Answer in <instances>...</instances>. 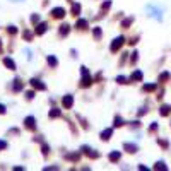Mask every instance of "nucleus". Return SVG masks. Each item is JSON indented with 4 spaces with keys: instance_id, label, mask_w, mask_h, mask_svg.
I'll use <instances>...</instances> for the list:
<instances>
[{
    "instance_id": "f257e3e1",
    "label": "nucleus",
    "mask_w": 171,
    "mask_h": 171,
    "mask_svg": "<svg viewBox=\"0 0 171 171\" xmlns=\"http://www.w3.org/2000/svg\"><path fill=\"white\" fill-rule=\"evenodd\" d=\"M147 10H149V12H150V15H152V17H156L157 21H161V19H163V15H161V10L154 9L152 5H149V7H147Z\"/></svg>"
},
{
    "instance_id": "f03ea898",
    "label": "nucleus",
    "mask_w": 171,
    "mask_h": 171,
    "mask_svg": "<svg viewBox=\"0 0 171 171\" xmlns=\"http://www.w3.org/2000/svg\"><path fill=\"white\" fill-rule=\"evenodd\" d=\"M123 41H125V40H123L122 36H120V38H115L113 45H111V51H118V48H120V46L123 45Z\"/></svg>"
},
{
    "instance_id": "7ed1b4c3",
    "label": "nucleus",
    "mask_w": 171,
    "mask_h": 171,
    "mask_svg": "<svg viewBox=\"0 0 171 171\" xmlns=\"http://www.w3.org/2000/svg\"><path fill=\"white\" fill-rule=\"evenodd\" d=\"M51 14H53V17L60 19V17H63V15H65V10H63L62 7H57V9H53V10H51Z\"/></svg>"
},
{
    "instance_id": "20e7f679",
    "label": "nucleus",
    "mask_w": 171,
    "mask_h": 171,
    "mask_svg": "<svg viewBox=\"0 0 171 171\" xmlns=\"http://www.w3.org/2000/svg\"><path fill=\"white\" fill-rule=\"evenodd\" d=\"M31 84H33V87L40 89V91H45V89H46V86L41 84V81H38V79H31Z\"/></svg>"
},
{
    "instance_id": "39448f33",
    "label": "nucleus",
    "mask_w": 171,
    "mask_h": 171,
    "mask_svg": "<svg viewBox=\"0 0 171 171\" xmlns=\"http://www.w3.org/2000/svg\"><path fill=\"white\" fill-rule=\"evenodd\" d=\"M72 103H74V99H72V96H70V94L63 98V106H65V108H70V106H72Z\"/></svg>"
},
{
    "instance_id": "423d86ee",
    "label": "nucleus",
    "mask_w": 171,
    "mask_h": 171,
    "mask_svg": "<svg viewBox=\"0 0 171 171\" xmlns=\"http://www.w3.org/2000/svg\"><path fill=\"white\" fill-rule=\"evenodd\" d=\"M4 63H5V67H9L10 70H15V63H14V60H10V58H4Z\"/></svg>"
},
{
    "instance_id": "0eeeda50",
    "label": "nucleus",
    "mask_w": 171,
    "mask_h": 171,
    "mask_svg": "<svg viewBox=\"0 0 171 171\" xmlns=\"http://www.w3.org/2000/svg\"><path fill=\"white\" fill-rule=\"evenodd\" d=\"M123 149H127L128 152H137V145H134V144H123Z\"/></svg>"
},
{
    "instance_id": "6e6552de",
    "label": "nucleus",
    "mask_w": 171,
    "mask_h": 171,
    "mask_svg": "<svg viewBox=\"0 0 171 171\" xmlns=\"http://www.w3.org/2000/svg\"><path fill=\"white\" fill-rule=\"evenodd\" d=\"M130 79H132V81H142V72H140V70H135Z\"/></svg>"
},
{
    "instance_id": "1a4fd4ad",
    "label": "nucleus",
    "mask_w": 171,
    "mask_h": 171,
    "mask_svg": "<svg viewBox=\"0 0 171 171\" xmlns=\"http://www.w3.org/2000/svg\"><path fill=\"white\" fill-rule=\"evenodd\" d=\"M170 111H171V106H168V104H166V106H161V109H159V113H161L163 116L170 115Z\"/></svg>"
},
{
    "instance_id": "9d476101",
    "label": "nucleus",
    "mask_w": 171,
    "mask_h": 171,
    "mask_svg": "<svg viewBox=\"0 0 171 171\" xmlns=\"http://www.w3.org/2000/svg\"><path fill=\"white\" fill-rule=\"evenodd\" d=\"M26 127H27V128H31V130L34 128V118H33V116H27V118H26Z\"/></svg>"
},
{
    "instance_id": "9b49d317",
    "label": "nucleus",
    "mask_w": 171,
    "mask_h": 171,
    "mask_svg": "<svg viewBox=\"0 0 171 171\" xmlns=\"http://www.w3.org/2000/svg\"><path fill=\"white\" fill-rule=\"evenodd\" d=\"M111 132H113L111 128H108V130H104V132H101V139H103V140H108L109 137H111Z\"/></svg>"
},
{
    "instance_id": "f8f14e48",
    "label": "nucleus",
    "mask_w": 171,
    "mask_h": 171,
    "mask_svg": "<svg viewBox=\"0 0 171 171\" xmlns=\"http://www.w3.org/2000/svg\"><path fill=\"white\" fill-rule=\"evenodd\" d=\"M118 159H120V150H115V152H111V154H109V161H113V163H115V161H118Z\"/></svg>"
},
{
    "instance_id": "ddd939ff",
    "label": "nucleus",
    "mask_w": 171,
    "mask_h": 171,
    "mask_svg": "<svg viewBox=\"0 0 171 171\" xmlns=\"http://www.w3.org/2000/svg\"><path fill=\"white\" fill-rule=\"evenodd\" d=\"M46 31V24H40V26H36V33L38 34H43Z\"/></svg>"
},
{
    "instance_id": "4468645a",
    "label": "nucleus",
    "mask_w": 171,
    "mask_h": 171,
    "mask_svg": "<svg viewBox=\"0 0 171 171\" xmlns=\"http://www.w3.org/2000/svg\"><path fill=\"white\" fill-rule=\"evenodd\" d=\"M79 12H81V5H79V4H74V5H72V14H74V15H79Z\"/></svg>"
},
{
    "instance_id": "2eb2a0df",
    "label": "nucleus",
    "mask_w": 171,
    "mask_h": 171,
    "mask_svg": "<svg viewBox=\"0 0 171 171\" xmlns=\"http://www.w3.org/2000/svg\"><path fill=\"white\" fill-rule=\"evenodd\" d=\"M14 91H21V89H22V84H21V81L19 79H15V81H14Z\"/></svg>"
},
{
    "instance_id": "dca6fc26",
    "label": "nucleus",
    "mask_w": 171,
    "mask_h": 171,
    "mask_svg": "<svg viewBox=\"0 0 171 171\" xmlns=\"http://www.w3.org/2000/svg\"><path fill=\"white\" fill-rule=\"evenodd\" d=\"M170 79V72H163V74L159 75V82H164Z\"/></svg>"
},
{
    "instance_id": "f3484780",
    "label": "nucleus",
    "mask_w": 171,
    "mask_h": 171,
    "mask_svg": "<svg viewBox=\"0 0 171 171\" xmlns=\"http://www.w3.org/2000/svg\"><path fill=\"white\" fill-rule=\"evenodd\" d=\"M79 27H81V29L87 27V22H86L84 19H79V21H77V29H79Z\"/></svg>"
},
{
    "instance_id": "a211bd4d",
    "label": "nucleus",
    "mask_w": 171,
    "mask_h": 171,
    "mask_svg": "<svg viewBox=\"0 0 171 171\" xmlns=\"http://www.w3.org/2000/svg\"><path fill=\"white\" fill-rule=\"evenodd\" d=\"M60 34H62V36H63V34H68V26H67V24L60 26Z\"/></svg>"
},
{
    "instance_id": "6ab92c4d",
    "label": "nucleus",
    "mask_w": 171,
    "mask_h": 171,
    "mask_svg": "<svg viewBox=\"0 0 171 171\" xmlns=\"http://www.w3.org/2000/svg\"><path fill=\"white\" fill-rule=\"evenodd\" d=\"M48 63H50V65H57V63H58V62H57V58H55V57H48Z\"/></svg>"
},
{
    "instance_id": "aec40b11",
    "label": "nucleus",
    "mask_w": 171,
    "mask_h": 171,
    "mask_svg": "<svg viewBox=\"0 0 171 171\" xmlns=\"http://www.w3.org/2000/svg\"><path fill=\"white\" fill-rule=\"evenodd\" d=\"M154 89H156L154 84H145V86H144V91H154Z\"/></svg>"
},
{
    "instance_id": "412c9836",
    "label": "nucleus",
    "mask_w": 171,
    "mask_h": 171,
    "mask_svg": "<svg viewBox=\"0 0 171 171\" xmlns=\"http://www.w3.org/2000/svg\"><path fill=\"white\" fill-rule=\"evenodd\" d=\"M156 170H166V164L163 161H159V163H156Z\"/></svg>"
},
{
    "instance_id": "4be33fe9",
    "label": "nucleus",
    "mask_w": 171,
    "mask_h": 171,
    "mask_svg": "<svg viewBox=\"0 0 171 171\" xmlns=\"http://www.w3.org/2000/svg\"><path fill=\"white\" fill-rule=\"evenodd\" d=\"M120 125H123V120L120 118V116H116L115 118V127H120Z\"/></svg>"
},
{
    "instance_id": "5701e85b",
    "label": "nucleus",
    "mask_w": 171,
    "mask_h": 171,
    "mask_svg": "<svg viewBox=\"0 0 171 171\" xmlns=\"http://www.w3.org/2000/svg\"><path fill=\"white\" fill-rule=\"evenodd\" d=\"M58 115H60V111H58L57 108H53V111H50V116H53V118L55 116H58Z\"/></svg>"
},
{
    "instance_id": "b1692460",
    "label": "nucleus",
    "mask_w": 171,
    "mask_h": 171,
    "mask_svg": "<svg viewBox=\"0 0 171 171\" xmlns=\"http://www.w3.org/2000/svg\"><path fill=\"white\" fill-rule=\"evenodd\" d=\"M125 81H127V79H125L123 75H118V77H116V82H120V84H125Z\"/></svg>"
},
{
    "instance_id": "393cba45",
    "label": "nucleus",
    "mask_w": 171,
    "mask_h": 171,
    "mask_svg": "<svg viewBox=\"0 0 171 171\" xmlns=\"http://www.w3.org/2000/svg\"><path fill=\"white\" fill-rule=\"evenodd\" d=\"M94 36H96V38H99V36H101V29H99V27H94Z\"/></svg>"
},
{
    "instance_id": "a878e982",
    "label": "nucleus",
    "mask_w": 171,
    "mask_h": 171,
    "mask_svg": "<svg viewBox=\"0 0 171 171\" xmlns=\"http://www.w3.org/2000/svg\"><path fill=\"white\" fill-rule=\"evenodd\" d=\"M132 21H134V17H128V19H127V21H123V26L127 27V26H128V24H130V22H132Z\"/></svg>"
},
{
    "instance_id": "bb28decb",
    "label": "nucleus",
    "mask_w": 171,
    "mask_h": 171,
    "mask_svg": "<svg viewBox=\"0 0 171 171\" xmlns=\"http://www.w3.org/2000/svg\"><path fill=\"white\" fill-rule=\"evenodd\" d=\"M31 21H33L34 24H36V22H40V15H33V17H31Z\"/></svg>"
},
{
    "instance_id": "cd10ccee",
    "label": "nucleus",
    "mask_w": 171,
    "mask_h": 171,
    "mask_svg": "<svg viewBox=\"0 0 171 171\" xmlns=\"http://www.w3.org/2000/svg\"><path fill=\"white\" fill-rule=\"evenodd\" d=\"M7 147V142H4V140H0V149H5Z\"/></svg>"
},
{
    "instance_id": "c85d7f7f",
    "label": "nucleus",
    "mask_w": 171,
    "mask_h": 171,
    "mask_svg": "<svg viewBox=\"0 0 171 171\" xmlns=\"http://www.w3.org/2000/svg\"><path fill=\"white\" fill-rule=\"evenodd\" d=\"M159 144H161L163 147H168V140H159Z\"/></svg>"
},
{
    "instance_id": "c756f323",
    "label": "nucleus",
    "mask_w": 171,
    "mask_h": 171,
    "mask_svg": "<svg viewBox=\"0 0 171 171\" xmlns=\"http://www.w3.org/2000/svg\"><path fill=\"white\" fill-rule=\"evenodd\" d=\"M9 33L14 34V33H15V27H14V26H9Z\"/></svg>"
},
{
    "instance_id": "7c9ffc66",
    "label": "nucleus",
    "mask_w": 171,
    "mask_h": 171,
    "mask_svg": "<svg viewBox=\"0 0 171 171\" xmlns=\"http://www.w3.org/2000/svg\"><path fill=\"white\" fill-rule=\"evenodd\" d=\"M156 128H157V125H156V123H152V125H150V128H149V130H150V132H152V130H156Z\"/></svg>"
},
{
    "instance_id": "2f4dec72",
    "label": "nucleus",
    "mask_w": 171,
    "mask_h": 171,
    "mask_svg": "<svg viewBox=\"0 0 171 171\" xmlns=\"http://www.w3.org/2000/svg\"><path fill=\"white\" fill-rule=\"evenodd\" d=\"M0 113H5V106H2V104H0Z\"/></svg>"
}]
</instances>
